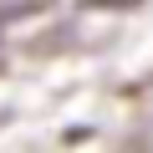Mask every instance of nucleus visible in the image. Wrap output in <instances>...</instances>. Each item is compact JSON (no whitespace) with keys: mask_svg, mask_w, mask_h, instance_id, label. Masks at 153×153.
<instances>
[{"mask_svg":"<svg viewBox=\"0 0 153 153\" xmlns=\"http://www.w3.org/2000/svg\"><path fill=\"white\" fill-rule=\"evenodd\" d=\"M92 5H138V0H92Z\"/></svg>","mask_w":153,"mask_h":153,"instance_id":"nucleus-1","label":"nucleus"}]
</instances>
